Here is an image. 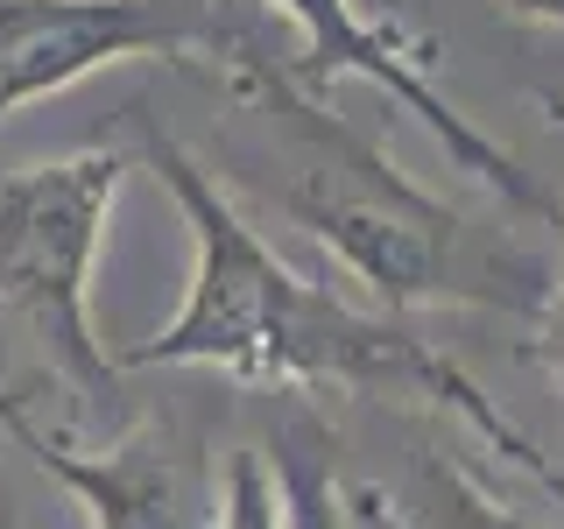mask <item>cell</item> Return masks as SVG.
<instances>
[{
    "instance_id": "277c9868",
    "label": "cell",
    "mask_w": 564,
    "mask_h": 529,
    "mask_svg": "<svg viewBox=\"0 0 564 529\" xmlns=\"http://www.w3.org/2000/svg\"><path fill=\"white\" fill-rule=\"evenodd\" d=\"M261 8H275V14H290V22H296V57L282 64V71H290L304 93L332 99V85L367 78L375 93H388L423 134L437 141V149H445L452 170H466L473 184H487L508 212H529V219H551L557 226V198H551V191H543L536 176L501 149V141L480 134L431 85V64H437L431 35H416L402 14H360L352 0H261Z\"/></svg>"
},
{
    "instance_id": "9c48e42d",
    "label": "cell",
    "mask_w": 564,
    "mask_h": 529,
    "mask_svg": "<svg viewBox=\"0 0 564 529\" xmlns=\"http://www.w3.org/2000/svg\"><path fill=\"white\" fill-rule=\"evenodd\" d=\"M219 529H282L275 516V481L261 452H234L226 466V494H219Z\"/></svg>"
},
{
    "instance_id": "8fae6325",
    "label": "cell",
    "mask_w": 564,
    "mask_h": 529,
    "mask_svg": "<svg viewBox=\"0 0 564 529\" xmlns=\"http://www.w3.org/2000/svg\"><path fill=\"white\" fill-rule=\"evenodd\" d=\"M346 522L352 529H402V516H395V501H388V487H346Z\"/></svg>"
},
{
    "instance_id": "5bb4252c",
    "label": "cell",
    "mask_w": 564,
    "mask_h": 529,
    "mask_svg": "<svg viewBox=\"0 0 564 529\" xmlns=\"http://www.w3.org/2000/svg\"><path fill=\"white\" fill-rule=\"evenodd\" d=\"M0 529H8V508H0Z\"/></svg>"
},
{
    "instance_id": "4fadbf2b",
    "label": "cell",
    "mask_w": 564,
    "mask_h": 529,
    "mask_svg": "<svg viewBox=\"0 0 564 529\" xmlns=\"http://www.w3.org/2000/svg\"><path fill=\"white\" fill-rule=\"evenodd\" d=\"M8 402H14V396H8V388H0V410H8Z\"/></svg>"
},
{
    "instance_id": "6da1fadb",
    "label": "cell",
    "mask_w": 564,
    "mask_h": 529,
    "mask_svg": "<svg viewBox=\"0 0 564 529\" xmlns=\"http://www.w3.org/2000/svg\"><path fill=\"white\" fill-rule=\"evenodd\" d=\"M141 163L170 184L176 212L191 226V290L184 311L163 332L128 346L113 367H198V375L240 388H352L375 402H423L452 410L466 431H480L508 466H522L551 501H564V466H551L516 417L494 410L431 339H416L395 311H360L332 282L296 276L269 240L247 226L234 191L212 176L176 134H141Z\"/></svg>"
},
{
    "instance_id": "ba28073f",
    "label": "cell",
    "mask_w": 564,
    "mask_h": 529,
    "mask_svg": "<svg viewBox=\"0 0 564 529\" xmlns=\"http://www.w3.org/2000/svg\"><path fill=\"white\" fill-rule=\"evenodd\" d=\"M395 516H402V529H536L529 516H516L508 501H494L458 458H437V452L416 458Z\"/></svg>"
},
{
    "instance_id": "5b68a950",
    "label": "cell",
    "mask_w": 564,
    "mask_h": 529,
    "mask_svg": "<svg viewBox=\"0 0 564 529\" xmlns=\"http://www.w3.org/2000/svg\"><path fill=\"white\" fill-rule=\"evenodd\" d=\"M247 35L219 0H0V128L22 106L134 57H226Z\"/></svg>"
},
{
    "instance_id": "8992f818",
    "label": "cell",
    "mask_w": 564,
    "mask_h": 529,
    "mask_svg": "<svg viewBox=\"0 0 564 529\" xmlns=\"http://www.w3.org/2000/svg\"><path fill=\"white\" fill-rule=\"evenodd\" d=\"M0 431L22 445L57 487L78 494L93 529H219V481H212V452L184 431L176 417H149L106 452H70L43 431L22 396L0 410Z\"/></svg>"
},
{
    "instance_id": "7c38bea8",
    "label": "cell",
    "mask_w": 564,
    "mask_h": 529,
    "mask_svg": "<svg viewBox=\"0 0 564 529\" xmlns=\"http://www.w3.org/2000/svg\"><path fill=\"white\" fill-rule=\"evenodd\" d=\"M494 14H508V22L522 29H543V35H564V0H487Z\"/></svg>"
},
{
    "instance_id": "30bf717a",
    "label": "cell",
    "mask_w": 564,
    "mask_h": 529,
    "mask_svg": "<svg viewBox=\"0 0 564 529\" xmlns=\"http://www.w3.org/2000/svg\"><path fill=\"white\" fill-rule=\"evenodd\" d=\"M543 106H551V120H557V134H564V99H543ZM557 219H564V212H557ZM529 332H536L529 346H536L543 375H551V388L564 396V269L551 276V296H543V311L529 317Z\"/></svg>"
},
{
    "instance_id": "3957f363",
    "label": "cell",
    "mask_w": 564,
    "mask_h": 529,
    "mask_svg": "<svg viewBox=\"0 0 564 529\" xmlns=\"http://www.w3.org/2000/svg\"><path fill=\"white\" fill-rule=\"evenodd\" d=\"M128 170L120 149H78L0 176V311L22 317L35 353L78 396H113L120 381L93 332V261Z\"/></svg>"
},
{
    "instance_id": "7a4b0ae2",
    "label": "cell",
    "mask_w": 564,
    "mask_h": 529,
    "mask_svg": "<svg viewBox=\"0 0 564 529\" xmlns=\"http://www.w3.org/2000/svg\"><path fill=\"white\" fill-rule=\"evenodd\" d=\"M212 64H226V99L247 128V141L226 155L234 170L212 176H247L282 219L304 226L395 317L423 304H466L529 325L543 311L557 276L543 247L410 184L375 134L304 93L254 43H234Z\"/></svg>"
},
{
    "instance_id": "52a82bcc",
    "label": "cell",
    "mask_w": 564,
    "mask_h": 529,
    "mask_svg": "<svg viewBox=\"0 0 564 529\" xmlns=\"http://www.w3.org/2000/svg\"><path fill=\"white\" fill-rule=\"evenodd\" d=\"M332 452H339V445H332V431L304 410V402H296V410H282L269 452H261V458H269V481H275V516H282V529H352Z\"/></svg>"
}]
</instances>
